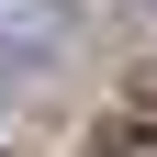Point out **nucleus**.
Instances as JSON below:
<instances>
[{"instance_id": "f257e3e1", "label": "nucleus", "mask_w": 157, "mask_h": 157, "mask_svg": "<svg viewBox=\"0 0 157 157\" xmlns=\"http://www.w3.org/2000/svg\"><path fill=\"white\" fill-rule=\"evenodd\" d=\"M56 34H67V23H56L45 0H0V45H23V56H45Z\"/></svg>"}, {"instance_id": "f03ea898", "label": "nucleus", "mask_w": 157, "mask_h": 157, "mask_svg": "<svg viewBox=\"0 0 157 157\" xmlns=\"http://www.w3.org/2000/svg\"><path fill=\"white\" fill-rule=\"evenodd\" d=\"M101 157H157V124H124V135H112Z\"/></svg>"}]
</instances>
